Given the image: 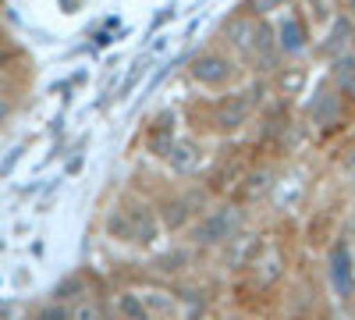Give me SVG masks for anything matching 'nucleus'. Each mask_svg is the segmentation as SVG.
Segmentation results:
<instances>
[{"label": "nucleus", "mask_w": 355, "mask_h": 320, "mask_svg": "<svg viewBox=\"0 0 355 320\" xmlns=\"http://www.w3.org/2000/svg\"><path fill=\"white\" fill-rule=\"evenodd\" d=\"M21 153H25V146H15L8 157H4V164H0V178H8V174L18 167V160H21Z\"/></svg>", "instance_id": "nucleus-23"}, {"label": "nucleus", "mask_w": 355, "mask_h": 320, "mask_svg": "<svg viewBox=\"0 0 355 320\" xmlns=\"http://www.w3.org/2000/svg\"><path fill=\"white\" fill-rule=\"evenodd\" d=\"M150 65H153V53H142L139 61H132L128 65V71H125V78H121V85H117V100H128V93L132 90H139L142 85V78H146V71H150Z\"/></svg>", "instance_id": "nucleus-15"}, {"label": "nucleus", "mask_w": 355, "mask_h": 320, "mask_svg": "<svg viewBox=\"0 0 355 320\" xmlns=\"http://www.w3.org/2000/svg\"><path fill=\"white\" fill-rule=\"evenodd\" d=\"M36 320H71V310H64V306H43L40 313H36Z\"/></svg>", "instance_id": "nucleus-22"}, {"label": "nucleus", "mask_w": 355, "mask_h": 320, "mask_svg": "<svg viewBox=\"0 0 355 320\" xmlns=\"http://www.w3.org/2000/svg\"><path fill=\"white\" fill-rule=\"evenodd\" d=\"M327 274H331V285L338 296H352L355 288V253L345 239H338L331 249H327Z\"/></svg>", "instance_id": "nucleus-12"}, {"label": "nucleus", "mask_w": 355, "mask_h": 320, "mask_svg": "<svg viewBox=\"0 0 355 320\" xmlns=\"http://www.w3.org/2000/svg\"><path fill=\"white\" fill-rule=\"evenodd\" d=\"M348 50H355V18L345 15V11H338L331 18V25L320 33V40L313 43V57L327 65V61H334V57H341Z\"/></svg>", "instance_id": "nucleus-10"}, {"label": "nucleus", "mask_w": 355, "mask_h": 320, "mask_svg": "<svg viewBox=\"0 0 355 320\" xmlns=\"http://www.w3.org/2000/svg\"><path fill=\"white\" fill-rule=\"evenodd\" d=\"M164 221L150 199H135L125 196L114 203V210L107 214V235L117 242H132V246H153L164 235Z\"/></svg>", "instance_id": "nucleus-3"}, {"label": "nucleus", "mask_w": 355, "mask_h": 320, "mask_svg": "<svg viewBox=\"0 0 355 320\" xmlns=\"http://www.w3.org/2000/svg\"><path fill=\"white\" fill-rule=\"evenodd\" d=\"M206 160H210L206 142L192 132H178L171 153L164 157V164H167V171L174 174V178H196V174L206 167Z\"/></svg>", "instance_id": "nucleus-9"}, {"label": "nucleus", "mask_w": 355, "mask_h": 320, "mask_svg": "<svg viewBox=\"0 0 355 320\" xmlns=\"http://www.w3.org/2000/svg\"><path fill=\"white\" fill-rule=\"evenodd\" d=\"M270 90L277 100H295V96H306L309 90V68L302 61H284L274 75H270Z\"/></svg>", "instance_id": "nucleus-13"}, {"label": "nucleus", "mask_w": 355, "mask_h": 320, "mask_svg": "<svg viewBox=\"0 0 355 320\" xmlns=\"http://www.w3.org/2000/svg\"><path fill=\"white\" fill-rule=\"evenodd\" d=\"M274 33H277V43H281V53L288 57V61H306V57L313 53V25L306 18V11L299 4H288L284 11L274 15Z\"/></svg>", "instance_id": "nucleus-7"}, {"label": "nucleus", "mask_w": 355, "mask_h": 320, "mask_svg": "<svg viewBox=\"0 0 355 320\" xmlns=\"http://www.w3.org/2000/svg\"><path fill=\"white\" fill-rule=\"evenodd\" d=\"M341 11H345V15H352V18H355V0H341Z\"/></svg>", "instance_id": "nucleus-26"}, {"label": "nucleus", "mask_w": 355, "mask_h": 320, "mask_svg": "<svg viewBox=\"0 0 355 320\" xmlns=\"http://www.w3.org/2000/svg\"><path fill=\"white\" fill-rule=\"evenodd\" d=\"M82 288H85V281L82 278H68V281H61V285H57V299H71V296H78L82 292Z\"/></svg>", "instance_id": "nucleus-21"}, {"label": "nucleus", "mask_w": 355, "mask_h": 320, "mask_svg": "<svg viewBox=\"0 0 355 320\" xmlns=\"http://www.w3.org/2000/svg\"><path fill=\"white\" fill-rule=\"evenodd\" d=\"M117 310H121L125 320H150V306H146L135 292H121V296H117Z\"/></svg>", "instance_id": "nucleus-16"}, {"label": "nucleus", "mask_w": 355, "mask_h": 320, "mask_svg": "<svg viewBox=\"0 0 355 320\" xmlns=\"http://www.w3.org/2000/svg\"><path fill=\"white\" fill-rule=\"evenodd\" d=\"M174 18H178V4H167V8H160V11L153 15V22L146 25V40H150V36H160V28H164L167 22H174Z\"/></svg>", "instance_id": "nucleus-19"}, {"label": "nucleus", "mask_w": 355, "mask_h": 320, "mask_svg": "<svg viewBox=\"0 0 355 320\" xmlns=\"http://www.w3.org/2000/svg\"><path fill=\"white\" fill-rule=\"evenodd\" d=\"M185 71H189V82L199 85V90H206V93H224V90H231V85L242 82L245 65L217 40V43L196 47V50L189 53Z\"/></svg>", "instance_id": "nucleus-4"}, {"label": "nucleus", "mask_w": 355, "mask_h": 320, "mask_svg": "<svg viewBox=\"0 0 355 320\" xmlns=\"http://www.w3.org/2000/svg\"><path fill=\"white\" fill-rule=\"evenodd\" d=\"M266 93H274V90H270V78H263V75H252L245 85L239 82L224 93H214L202 103V128L217 139H231V135L245 132V125L266 103Z\"/></svg>", "instance_id": "nucleus-2"}, {"label": "nucleus", "mask_w": 355, "mask_h": 320, "mask_svg": "<svg viewBox=\"0 0 355 320\" xmlns=\"http://www.w3.org/2000/svg\"><path fill=\"white\" fill-rule=\"evenodd\" d=\"M242 228H245V210H242V203L239 199H227L220 203V207L214 210H202L196 217V224L189 228V239L196 246H227L242 235Z\"/></svg>", "instance_id": "nucleus-5"}, {"label": "nucleus", "mask_w": 355, "mask_h": 320, "mask_svg": "<svg viewBox=\"0 0 355 320\" xmlns=\"http://www.w3.org/2000/svg\"><path fill=\"white\" fill-rule=\"evenodd\" d=\"M174 139H178V110L174 107H164L157 110L150 121H146V135H142V146L150 157L164 160L174 146Z\"/></svg>", "instance_id": "nucleus-11"}, {"label": "nucleus", "mask_w": 355, "mask_h": 320, "mask_svg": "<svg viewBox=\"0 0 355 320\" xmlns=\"http://www.w3.org/2000/svg\"><path fill=\"white\" fill-rule=\"evenodd\" d=\"M291 0H242V8L256 18H274L277 11H284Z\"/></svg>", "instance_id": "nucleus-18"}, {"label": "nucleus", "mask_w": 355, "mask_h": 320, "mask_svg": "<svg viewBox=\"0 0 355 320\" xmlns=\"http://www.w3.org/2000/svg\"><path fill=\"white\" fill-rule=\"evenodd\" d=\"M348 107L352 103L345 100V93L338 90L327 75H323V82L316 85V90L309 93V100H306V125L316 135H331V132H338L345 125Z\"/></svg>", "instance_id": "nucleus-6"}, {"label": "nucleus", "mask_w": 355, "mask_h": 320, "mask_svg": "<svg viewBox=\"0 0 355 320\" xmlns=\"http://www.w3.org/2000/svg\"><path fill=\"white\" fill-rule=\"evenodd\" d=\"M338 90H341V93H345V100H348V103L355 107V75H352L348 82H341V85H338Z\"/></svg>", "instance_id": "nucleus-24"}, {"label": "nucleus", "mask_w": 355, "mask_h": 320, "mask_svg": "<svg viewBox=\"0 0 355 320\" xmlns=\"http://www.w3.org/2000/svg\"><path fill=\"white\" fill-rule=\"evenodd\" d=\"M8 118H11V103H8V100H0V125H4Z\"/></svg>", "instance_id": "nucleus-25"}, {"label": "nucleus", "mask_w": 355, "mask_h": 320, "mask_svg": "<svg viewBox=\"0 0 355 320\" xmlns=\"http://www.w3.org/2000/svg\"><path fill=\"white\" fill-rule=\"evenodd\" d=\"M71 320H103V313H100V306H96L93 299H82V303L71 310Z\"/></svg>", "instance_id": "nucleus-20"}, {"label": "nucleus", "mask_w": 355, "mask_h": 320, "mask_svg": "<svg viewBox=\"0 0 355 320\" xmlns=\"http://www.w3.org/2000/svg\"><path fill=\"white\" fill-rule=\"evenodd\" d=\"M217 40L245 65L249 75L270 78V75L288 61V57L281 53L277 33H274V18H256V15H249L245 8L231 11V15L220 22Z\"/></svg>", "instance_id": "nucleus-1"}, {"label": "nucleus", "mask_w": 355, "mask_h": 320, "mask_svg": "<svg viewBox=\"0 0 355 320\" xmlns=\"http://www.w3.org/2000/svg\"><path fill=\"white\" fill-rule=\"evenodd\" d=\"M274 182H277V171H274V167L242 171L239 185H234V196H239V203H256V199H263L266 192L274 189Z\"/></svg>", "instance_id": "nucleus-14"}, {"label": "nucleus", "mask_w": 355, "mask_h": 320, "mask_svg": "<svg viewBox=\"0 0 355 320\" xmlns=\"http://www.w3.org/2000/svg\"><path fill=\"white\" fill-rule=\"evenodd\" d=\"M302 11H306L309 25H320V28H327V25H331V18L338 15L331 0H306V8H302Z\"/></svg>", "instance_id": "nucleus-17"}, {"label": "nucleus", "mask_w": 355, "mask_h": 320, "mask_svg": "<svg viewBox=\"0 0 355 320\" xmlns=\"http://www.w3.org/2000/svg\"><path fill=\"white\" fill-rule=\"evenodd\" d=\"M202 210H206V192H192V189H178L157 203V214L167 231H189Z\"/></svg>", "instance_id": "nucleus-8"}]
</instances>
